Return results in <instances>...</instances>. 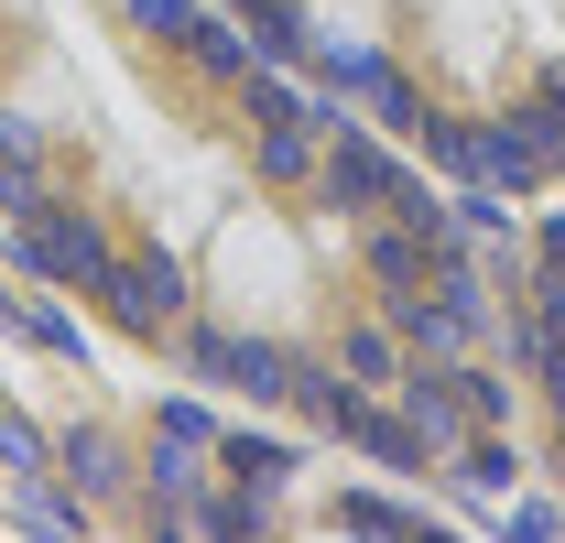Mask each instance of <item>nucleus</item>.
<instances>
[{"instance_id":"f257e3e1","label":"nucleus","mask_w":565,"mask_h":543,"mask_svg":"<svg viewBox=\"0 0 565 543\" xmlns=\"http://www.w3.org/2000/svg\"><path fill=\"white\" fill-rule=\"evenodd\" d=\"M414 185H424V174L403 163V152H381V131L338 98V109H327V163H316V196L338 206V217H392Z\"/></svg>"},{"instance_id":"f03ea898","label":"nucleus","mask_w":565,"mask_h":543,"mask_svg":"<svg viewBox=\"0 0 565 543\" xmlns=\"http://www.w3.org/2000/svg\"><path fill=\"white\" fill-rule=\"evenodd\" d=\"M565 174V109L533 87L522 109H500L468 131V185H511V196H533V185H555Z\"/></svg>"},{"instance_id":"7ed1b4c3","label":"nucleus","mask_w":565,"mask_h":543,"mask_svg":"<svg viewBox=\"0 0 565 543\" xmlns=\"http://www.w3.org/2000/svg\"><path fill=\"white\" fill-rule=\"evenodd\" d=\"M163 348H174L185 381H217V392H250V403H282V392H294V348L239 338V327H217V316H185Z\"/></svg>"},{"instance_id":"20e7f679","label":"nucleus","mask_w":565,"mask_h":543,"mask_svg":"<svg viewBox=\"0 0 565 543\" xmlns=\"http://www.w3.org/2000/svg\"><path fill=\"white\" fill-rule=\"evenodd\" d=\"M98 305H109L120 338H152V348H163L185 316H196V283H185V262H163V251H120L109 283H98Z\"/></svg>"},{"instance_id":"39448f33","label":"nucleus","mask_w":565,"mask_h":543,"mask_svg":"<svg viewBox=\"0 0 565 543\" xmlns=\"http://www.w3.org/2000/svg\"><path fill=\"white\" fill-rule=\"evenodd\" d=\"M11 239H22V262L44 272V283H66V294H98V283H109V262H120V251H109V228H98V217H76V206H22V217H11Z\"/></svg>"},{"instance_id":"423d86ee","label":"nucleus","mask_w":565,"mask_h":543,"mask_svg":"<svg viewBox=\"0 0 565 543\" xmlns=\"http://www.w3.org/2000/svg\"><path fill=\"white\" fill-rule=\"evenodd\" d=\"M316 163H327V109L250 120V185H273V196H316Z\"/></svg>"},{"instance_id":"0eeeda50","label":"nucleus","mask_w":565,"mask_h":543,"mask_svg":"<svg viewBox=\"0 0 565 543\" xmlns=\"http://www.w3.org/2000/svg\"><path fill=\"white\" fill-rule=\"evenodd\" d=\"M327 359L349 370L359 392H403V370H414V348H403V327H392V316H349V327L327 338Z\"/></svg>"},{"instance_id":"6e6552de","label":"nucleus","mask_w":565,"mask_h":543,"mask_svg":"<svg viewBox=\"0 0 565 543\" xmlns=\"http://www.w3.org/2000/svg\"><path fill=\"white\" fill-rule=\"evenodd\" d=\"M55 478H66L76 500H120V489H131V457H120L109 424H66V435H55Z\"/></svg>"},{"instance_id":"1a4fd4ad","label":"nucleus","mask_w":565,"mask_h":543,"mask_svg":"<svg viewBox=\"0 0 565 543\" xmlns=\"http://www.w3.org/2000/svg\"><path fill=\"white\" fill-rule=\"evenodd\" d=\"M163 55H185L207 87H239V76H250V33H239V22H217V11H196V22H185Z\"/></svg>"},{"instance_id":"9d476101","label":"nucleus","mask_w":565,"mask_h":543,"mask_svg":"<svg viewBox=\"0 0 565 543\" xmlns=\"http://www.w3.org/2000/svg\"><path fill=\"white\" fill-rule=\"evenodd\" d=\"M294 468H305V457H294L282 435H217V478L250 489V500H282V478H294Z\"/></svg>"},{"instance_id":"9b49d317","label":"nucleus","mask_w":565,"mask_h":543,"mask_svg":"<svg viewBox=\"0 0 565 543\" xmlns=\"http://www.w3.org/2000/svg\"><path fill=\"white\" fill-rule=\"evenodd\" d=\"M338 533H424V511L381 500V489H338Z\"/></svg>"},{"instance_id":"f8f14e48","label":"nucleus","mask_w":565,"mask_h":543,"mask_svg":"<svg viewBox=\"0 0 565 543\" xmlns=\"http://www.w3.org/2000/svg\"><path fill=\"white\" fill-rule=\"evenodd\" d=\"M0 468L11 478H55V435H33L11 403H0Z\"/></svg>"},{"instance_id":"ddd939ff","label":"nucleus","mask_w":565,"mask_h":543,"mask_svg":"<svg viewBox=\"0 0 565 543\" xmlns=\"http://www.w3.org/2000/svg\"><path fill=\"white\" fill-rule=\"evenodd\" d=\"M0 316H11V338L55 348V359H76V316H55V305H22V294H0Z\"/></svg>"},{"instance_id":"4468645a","label":"nucleus","mask_w":565,"mask_h":543,"mask_svg":"<svg viewBox=\"0 0 565 543\" xmlns=\"http://www.w3.org/2000/svg\"><path fill=\"white\" fill-rule=\"evenodd\" d=\"M120 11H131V33H152V44H174L196 22V0H120Z\"/></svg>"},{"instance_id":"2eb2a0df","label":"nucleus","mask_w":565,"mask_h":543,"mask_svg":"<svg viewBox=\"0 0 565 543\" xmlns=\"http://www.w3.org/2000/svg\"><path fill=\"white\" fill-rule=\"evenodd\" d=\"M500 522H511V533H565V511H555V500H511Z\"/></svg>"},{"instance_id":"dca6fc26","label":"nucleus","mask_w":565,"mask_h":543,"mask_svg":"<svg viewBox=\"0 0 565 543\" xmlns=\"http://www.w3.org/2000/svg\"><path fill=\"white\" fill-rule=\"evenodd\" d=\"M544 98H555V109H565V55H555V66H544Z\"/></svg>"}]
</instances>
